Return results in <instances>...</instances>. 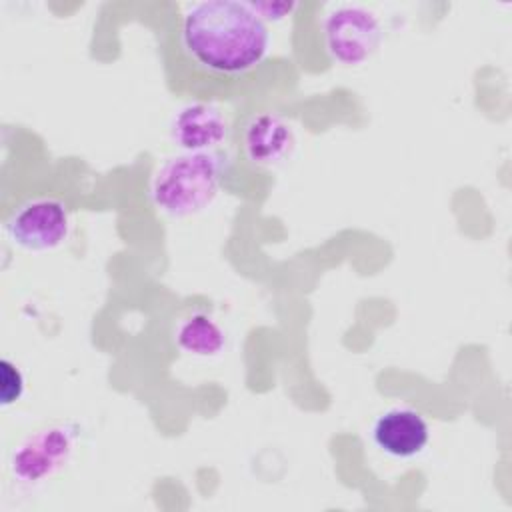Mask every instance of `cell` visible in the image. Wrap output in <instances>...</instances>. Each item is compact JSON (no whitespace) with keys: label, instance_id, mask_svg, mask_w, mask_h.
Instances as JSON below:
<instances>
[{"label":"cell","instance_id":"9","mask_svg":"<svg viewBox=\"0 0 512 512\" xmlns=\"http://www.w3.org/2000/svg\"><path fill=\"white\" fill-rule=\"evenodd\" d=\"M0 366H2L0 398H2V406L6 408V406L20 400V396L24 392V378H22L20 370L10 360H2Z\"/></svg>","mask_w":512,"mask_h":512},{"label":"cell","instance_id":"2","mask_svg":"<svg viewBox=\"0 0 512 512\" xmlns=\"http://www.w3.org/2000/svg\"><path fill=\"white\" fill-rule=\"evenodd\" d=\"M222 174V154L184 152L158 168L152 180V200L170 216H190L214 200Z\"/></svg>","mask_w":512,"mask_h":512},{"label":"cell","instance_id":"4","mask_svg":"<svg viewBox=\"0 0 512 512\" xmlns=\"http://www.w3.org/2000/svg\"><path fill=\"white\" fill-rule=\"evenodd\" d=\"M378 18L362 6H338L324 20V44L340 64H360L380 46Z\"/></svg>","mask_w":512,"mask_h":512},{"label":"cell","instance_id":"8","mask_svg":"<svg viewBox=\"0 0 512 512\" xmlns=\"http://www.w3.org/2000/svg\"><path fill=\"white\" fill-rule=\"evenodd\" d=\"M178 346L194 356H214L224 348L222 328L206 314H192L176 330Z\"/></svg>","mask_w":512,"mask_h":512},{"label":"cell","instance_id":"6","mask_svg":"<svg viewBox=\"0 0 512 512\" xmlns=\"http://www.w3.org/2000/svg\"><path fill=\"white\" fill-rule=\"evenodd\" d=\"M294 144L290 126L276 114H254L242 130V152L254 166H274L286 158Z\"/></svg>","mask_w":512,"mask_h":512},{"label":"cell","instance_id":"10","mask_svg":"<svg viewBox=\"0 0 512 512\" xmlns=\"http://www.w3.org/2000/svg\"><path fill=\"white\" fill-rule=\"evenodd\" d=\"M250 6L264 22L266 20H282L294 10V4H290V2H250Z\"/></svg>","mask_w":512,"mask_h":512},{"label":"cell","instance_id":"1","mask_svg":"<svg viewBox=\"0 0 512 512\" xmlns=\"http://www.w3.org/2000/svg\"><path fill=\"white\" fill-rule=\"evenodd\" d=\"M180 44L190 62L218 78L246 76L268 54L266 22L250 2L208 0L192 4L180 22Z\"/></svg>","mask_w":512,"mask_h":512},{"label":"cell","instance_id":"7","mask_svg":"<svg viewBox=\"0 0 512 512\" xmlns=\"http://www.w3.org/2000/svg\"><path fill=\"white\" fill-rule=\"evenodd\" d=\"M224 134L226 122L220 110L208 104L184 106L172 124V138L184 152H210Z\"/></svg>","mask_w":512,"mask_h":512},{"label":"cell","instance_id":"3","mask_svg":"<svg viewBox=\"0 0 512 512\" xmlns=\"http://www.w3.org/2000/svg\"><path fill=\"white\" fill-rule=\"evenodd\" d=\"M8 240L28 252L58 248L70 232V214L62 200L38 196L22 202L4 222Z\"/></svg>","mask_w":512,"mask_h":512},{"label":"cell","instance_id":"5","mask_svg":"<svg viewBox=\"0 0 512 512\" xmlns=\"http://www.w3.org/2000/svg\"><path fill=\"white\" fill-rule=\"evenodd\" d=\"M372 438L388 456L414 458L426 448L430 428L420 412L412 408H392L378 416L372 428Z\"/></svg>","mask_w":512,"mask_h":512}]
</instances>
